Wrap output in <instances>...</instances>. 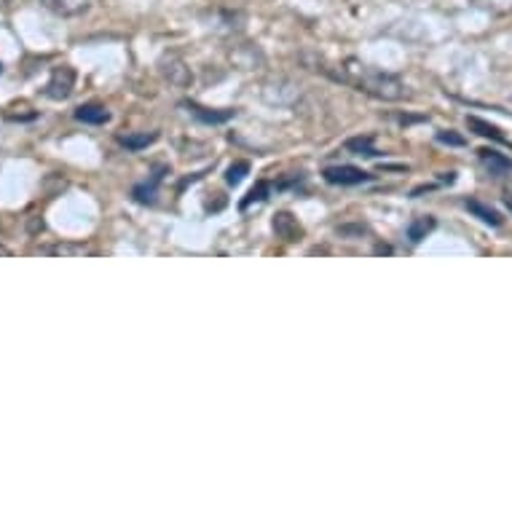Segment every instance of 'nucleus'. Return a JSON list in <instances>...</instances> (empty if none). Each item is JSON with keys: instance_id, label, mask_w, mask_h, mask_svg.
I'll list each match as a JSON object with an SVG mask.
<instances>
[{"instance_id": "nucleus-1", "label": "nucleus", "mask_w": 512, "mask_h": 512, "mask_svg": "<svg viewBox=\"0 0 512 512\" xmlns=\"http://www.w3.org/2000/svg\"><path fill=\"white\" fill-rule=\"evenodd\" d=\"M322 70L325 76H330L338 84H346L357 89L362 94H370V97H376V100H387V102H397L405 97V84L392 73H384V70L368 68V65H362L357 59H346L344 65H338V68H317Z\"/></svg>"}, {"instance_id": "nucleus-2", "label": "nucleus", "mask_w": 512, "mask_h": 512, "mask_svg": "<svg viewBox=\"0 0 512 512\" xmlns=\"http://www.w3.org/2000/svg\"><path fill=\"white\" fill-rule=\"evenodd\" d=\"M76 89V70L68 68V65H62V68H54L51 73L49 84H46V97L49 100H68L70 94Z\"/></svg>"}, {"instance_id": "nucleus-3", "label": "nucleus", "mask_w": 512, "mask_h": 512, "mask_svg": "<svg viewBox=\"0 0 512 512\" xmlns=\"http://www.w3.org/2000/svg\"><path fill=\"white\" fill-rule=\"evenodd\" d=\"M325 180L330 185H360V183H368L373 180V175L368 172H362L360 167H352V164H341V167H328L325 172Z\"/></svg>"}, {"instance_id": "nucleus-4", "label": "nucleus", "mask_w": 512, "mask_h": 512, "mask_svg": "<svg viewBox=\"0 0 512 512\" xmlns=\"http://www.w3.org/2000/svg\"><path fill=\"white\" fill-rule=\"evenodd\" d=\"M41 6L46 11H51L54 17L73 19L89 11V0H41Z\"/></svg>"}, {"instance_id": "nucleus-5", "label": "nucleus", "mask_w": 512, "mask_h": 512, "mask_svg": "<svg viewBox=\"0 0 512 512\" xmlns=\"http://www.w3.org/2000/svg\"><path fill=\"white\" fill-rule=\"evenodd\" d=\"M480 164L486 167V172L491 177L512 175V159H507L502 153L491 151V148H483V151H480Z\"/></svg>"}, {"instance_id": "nucleus-6", "label": "nucleus", "mask_w": 512, "mask_h": 512, "mask_svg": "<svg viewBox=\"0 0 512 512\" xmlns=\"http://www.w3.org/2000/svg\"><path fill=\"white\" fill-rule=\"evenodd\" d=\"M76 121L81 124H92V126H100V124H108L110 121V110L100 102H86L81 108L76 110Z\"/></svg>"}, {"instance_id": "nucleus-7", "label": "nucleus", "mask_w": 512, "mask_h": 512, "mask_svg": "<svg viewBox=\"0 0 512 512\" xmlns=\"http://www.w3.org/2000/svg\"><path fill=\"white\" fill-rule=\"evenodd\" d=\"M185 108L194 118L204 121V124H223L228 118H234V110H210L202 108V105H194V102H185Z\"/></svg>"}, {"instance_id": "nucleus-8", "label": "nucleus", "mask_w": 512, "mask_h": 512, "mask_svg": "<svg viewBox=\"0 0 512 512\" xmlns=\"http://www.w3.org/2000/svg\"><path fill=\"white\" fill-rule=\"evenodd\" d=\"M118 145H124L126 151H143V148H148V145H153L156 140H159V135L156 132H126V135H118L116 137Z\"/></svg>"}, {"instance_id": "nucleus-9", "label": "nucleus", "mask_w": 512, "mask_h": 512, "mask_svg": "<svg viewBox=\"0 0 512 512\" xmlns=\"http://www.w3.org/2000/svg\"><path fill=\"white\" fill-rule=\"evenodd\" d=\"M274 231H277L285 242H295V239L303 234V228L298 226V220H295L290 212H279L277 220H274Z\"/></svg>"}, {"instance_id": "nucleus-10", "label": "nucleus", "mask_w": 512, "mask_h": 512, "mask_svg": "<svg viewBox=\"0 0 512 512\" xmlns=\"http://www.w3.org/2000/svg\"><path fill=\"white\" fill-rule=\"evenodd\" d=\"M467 126H470L475 135L488 137V140H494V143H507V140H504V135H502V129H499V126H494V124H488V121H483V118L470 116V118H467Z\"/></svg>"}, {"instance_id": "nucleus-11", "label": "nucleus", "mask_w": 512, "mask_h": 512, "mask_svg": "<svg viewBox=\"0 0 512 512\" xmlns=\"http://www.w3.org/2000/svg\"><path fill=\"white\" fill-rule=\"evenodd\" d=\"M161 172H164V169H159V172H156V175L151 177V180H145V183H140L135 188V199L140 204H153L156 202V191H159V183H161Z\"/></svg>"}, {"instance_id": "nucleus-12", "label": "nucleus", "mask_w": 512, "mask_h": 512, "mask_svg": "<svg viewBox=\"0 0 512 512\" xmlns=\"http://www.w3.org/2000/svg\"><path fill=\"white\" fill-rule=\"evenodd\" d=\"M164 78H169L177 86H185L191 81V73H188V68L180 59H169V62H164Z\"/></svg>"}, {"instance_id": "nucleus-13", "label": "nucleus", "mask_w": 512, "mask_h": 512, "mask_svg": "<svg viewBox=\"0 0 512 512\" xmlns=\"http://www.w3.org/2000/svg\"><path fill=\"white\" fill-rule=\"evenodd\" d=\"M435 228V218H429V215H424V218H416L408 226V239H411L413 244H419L421 239H427V234Z\"/></svg>"}, {"instance_id": "nucleus-14", "label": "nucleus", "mask_w": 512, "mask_h": 512, "mask_svg": "<svg viewBox=\"0 0 512 512\" xmlns=\"http://www.w3.org/2000/svg\"><path fill=\"white\" fill-rule=\"evenodd\" d=\"M464 207H467L472 215H478V218L483 220V223H488V226H502V218H499V215H496L491 207H486V204H480V202H475V199H470V202H464Z\"/></svg>"}, {"instance_id": "nucleus-15", "label": "nucleus", "mask_w": 512, "mask_h": 512, "mask_svg": "<svg viewBox=\"0 0 512 512\" xmlns=\"http://www.w3.org/2000/svg\"><path fill=\"white\" fill-rule=\"evenodd\" d=\"M475 9H483L488 14H496V17H504L512 11V0H470Z\"/></svg>"}, {"instance_id": "nucleus-16", "label": "nucleus", "mask_w": 512, "mask_h": 512, "mask_svg": "<svg viewBox=\"0 0 512 512\" xmlns=\"http://www.w3.org/2000/svg\"><path fill=\"white\" fill-rule=\"evenodd\" d=\"M346 148L357 153V156H378V151L373 148V140H370V137H354V140L346 143Z\"/></svg>"}, {"instance_id": "nucleus-17", "label": "nucleus", "mask_w": 512, "mask_h": 512, "mask_svg": "<svg viewBox=\"0 0 512 512\" xmlns=\"http://www.w3.org/2000/svg\"><path fill=\"white\" fill-rule=\"evenodd\" d=\"M271 191V183H258L255 185V188H252L250 191V196H247V199H244L242 202V210H247V207H250L252 202H266V199H269V194Z\"/></svg>"}, {"instance_id": "nucleus-18", "label": "nucleus", "mask_w": 512, "mask_h": 512, "mask_svg": "<svg viewBox=\"0 0 512 512\" xmlns=\"http://www.w3.org/2000/svg\"><path fill=\"white\" fill-rule=\"evenodd\" d=\"M247 172H250V164H247V161H236V164H231V167H228V175H226L228 185L242 183Z\"/></svg>"}, {"instance_id": "nucleus-19", "label": "nucleus", "mask_w": 512, "mask_h": 512, "mask_svg": "<svg viewBox=\"0 0 512 512\" xmlns=\"http://www.w3.org/2000/svg\"><path fill=\"white\" fill-rule=\"evenodd\" d=\"M437 140H440V143H448V145H464L462 137L451 135V132H440V135H437Z\"/></svg>"}, {"instance_id": "nucleus-20", "label": "nucleus", "mask_w": 512, "mask_h": 512, "mask_svg": "<svg viewBox=\"0 0 512 512\" xmlns=\"http://www.w3.org/2000/svg\"><path fill=\"white\" fill-rule=\"evenodd\" d=\"M504 204L512 210V183L504 185Z\"/></svg>"}, {"instance_id": "nucleus-21", "label": "nucleus", "mask_w": 512, "mask_h": 512, "mask_svg": "<svg viewBox=\"0 0 512 512\" xmlns=\"http://www.w3.org/2000/svg\"><path fill=\"white\" fill-rule=\"evenodd\" d=\"M51 252H57V255L59 252H84V247H54Z\"/></svg>"}]
</instances>
